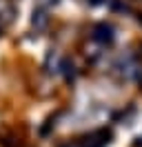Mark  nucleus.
<instances>
[{
  "label": "nucleus",
  "mask_w": 142,
  "mask_h": 147,
  "mask_svg": "<svg viewBox=\"0 0 142 147\" xmlns=\"http://www.w3.org/2000/svg\"><path fill=\"white\" fill-rule=\"evenodd\" d=\"M36 22H38V25H44V22H47V18H44L42 11H38V13L33 16V25H36Z\"/></svg>",
  "instance_id": "obj_2"
},
{
  "label": "nucleus",
  "mask_w": 142,
  "mask_h": 147,
  "mask_svg": "<svg viewBox=\"0 0 142 147\" xmlns=\"http://www.w3.org/2000/svg\"><path fill=\"white\" fill-rule=\"evenodd\" d=\"M91 2H93V5H96V2H100V0H91Z\"/></svg>",
  "instance_id": "obj_4"
},
{
  "label": "nucleus",
  "mask_w": 142,
  "mask_h": 147,
  "mask_svg": "<svg viewBox=\"0 0 142 147\" xmlns=\"http://www.w3.org/2000/svg\"><path fill=\"white\" fill-rule=\"evenodd\" d=\"M40 2H44V5H51V2H56V0H40Z\"/></svg>",
  "instance_id": "obj_3"
},
{
  "label": "nucleus",
  "mask_w": 142,
  "mask_h": 147,
  "mask_svg": "<svg viewBox=\"0 0 142 147\" xmlns=\"http://www.w3.org/2000/svg\"><path fill=\"white\" fill-rule=\"evenodd\" d=\"M93 40H98V42H111L113 40V29L109 25H98L96 31H93Z\"/></svg>",
  "instance_id": "obj_1"
}]
</instances>
